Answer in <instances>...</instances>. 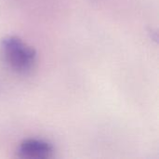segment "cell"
I'll return each instance as SVG.
<instances>
[{
    "instance_id": "cell-1",
    "label": "cell",
    "mask_w": 159,
    "mask_h": 159,
    "mask_svg": "<svg viewBox=\"0 0 159 159\" xmlns=\"http://www.w3.org/2000/svg\"><path fill=\"white\" fill-rule=\"evenodd\" d=\"M0 57L13 72L27 74L35 65L36 51L16 35H7L0 41Z\"/></svg>"
},
{
    "instance_id": "cell-2",
    "label": "cell",
    "mask_w": 159,
    "mask_h": 159,
    "mask_svg": "<svg viewBox=\"0 0 159 159\" xmlns=\"http://www.w3.org/2000/svg\"><path fill=\"white\" fill-rule=\"evenodd\" d=\"M16 154L20 158L48 159L53 157L54 147L46 140L29 138L20 143Z\"/></svg>"
}]
</instances>
